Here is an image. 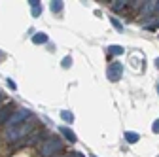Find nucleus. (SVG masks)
I'll use <instances>...</instances> for the list:
<instances>
[{"label":"nucleus","mask_w":159,"mask_h":157,"mask_svg":"<svg viewBox=\"0 0 159 157\" xmlns=\"http://www.w3.org/2000/svg\"><path fill=\"white\" fill-rule=\"evenodd\" d=\"M32 129H34V125H32L30 121H25V123H19V125H15V127L8 129V131L4 132V138H6L8 142L19 140V138H23L25 134H29V132H30Z\"/></svg>","instance_id":"f257e3e1"},{"label":"nucleus","mask_w":159,"mask_h":157,"mask_svg":"<svg viewBox=\"0 0 159 157\" xmlns=\"http://www.w3.org/2000/svg\"><path fill=\"white\" fill-rule=\"evenodd\" d=\"M61 148H63L61 138H48L40 148V153H42V157H53L57 151H61Z\"/></svg>","instance_id":"f03ea898"},{"label":"nucleus","mask_w":159,"mask_h":157,"mask_svg":"<svg viewBox=\"0 0 159 157\" xmlns=\"http://www.w3.org/2000/svg\"><path fill=\"white\" fill-rule=\"evenodd\" d=\"M29 117H30V110H27V108L15 110L13 114H10L6 125H8V129H11V127H15V125H19V123H25V119H29Z\"/></svg>","instance_id":"7ed1b4c3"},{"label":"nucleus","mask_w":159,"mask_h":157,"mask_svg":"<svg viewBox=\"0 0 159 157\" xmlns=\"http://www.w3.org/2000/svg\"><path fill=\"white\" fill-rule=\"evenodd\" d=\"M121 74H123V65L121 63H112L106 70V76H108V80L110 82H117V80H121Z\"/></svg>","instance_id":"20e7f679"},{"label":"nucleus","mask_w":159,"mask_h":157,"mask_svg":"<svg viewBox=\"0 0 159 157\" xmlns=\"http://www.w3.org/2000/svg\"><path fill=\"white\" fill-rule=\"evenodd\" d=\"M155 11V2L153 0H148V2H142V13L144 15H150Z\"/></svg>","instance_id":"39448f33"},{"label":"nucleus","mask_w":159,"mask_h":157,"mask_svg":"<svg viewBox=\"0 0 159 157\" xmlns=\"http://www.w3.org/2000/svg\"><path fill=\"white\" fill-rule=\"evenodd\" d=\"M59 131H61V134L65 136L66 140H70V142H76V140H78V138H76V134H74L68 127H59Z\"/></svg>","instance_id":"423d86ee"},{"label":"nucleus","mask_w":159,"mask_h":157,"mask_svg":"<svg viewBox=\"0 0 159 157\" xmlns=\"http://www.w3.org/2000/svg\"><path fill=\"white\" fill-rule=\"evenodd\" d=\"M48 40H49V38H48L46 32H36V34L32 36V42H34V44H48Z\"/></svg>","instance_id":"0eeeda50"},{"label":"nucleus","mask_w":159,"mask_h":157,"mask_svg":"<svg viewBox=\"0 0 159 157\" xmlns=\"http://www.w3.org/2000/svg\"><path fill=\"white\" fill-rule=\"evenodd\" d=\"M125 140H127L129 144H136L138 140H140V134H138V132H131V131H127V132H125Z\"/></svg>","instance_id":"6e6552de"},{"label":"nucleus","mask_w":159,"mask_h":157,"mask_svg":"<svg viewBox=\"0 0 159 157\" xmlns=\"http://www.w3.org/2000/svg\"><path fill=\"white\" fill-rule=\"evenodd\" d=\"M30 8H32V15L34 17H38L40 13H42V6H40V2H36V0H30Z\"/></svg>","instance_id":"1a4fd4ad"},{"label":"nucleus","mask_w":159,"mask_h":157,"mask_svg":"<svg viewBox=\"0 0 159 157\" xmlns=\"http://www.w3.org/2000/svg\"><path fill=\"white\" fill-rule=\"evenodd\" d=\"M129 2H125V0H116V2H112V10L114 11H121Z\"/></svg>","instance_id":"9d476101"},{"label":"nucleus","mask_w":159,"mask_h":157,"mask_svg":"<svg viewBox=\"0 0 159 157\" xmlns=\"http://www.w3.org/2000/svg\"><path fill=\"white\" fill-rule=\"evenodd\" d=\"M49 8H51V11H53V13H59V11L63 10V2H61V0H53Z\"/></svg>","instance_id":"9b49d317"},{"label":"nucleus","mask_w":159,"mask_h":157,"mask_svg":"<svg viewBox=\"0 0 159 157\" xmlns=\"http://www.w3.org/2000/svg\"><path fill=\"white\" fill-rule=\"evenodd\" d=\"M61 117H63V121H66V123H72L74 121V114L72 112H66V110L61 112Z\"/></svg>","instance_id":"f8f14e48"},{"label":"nucleus","mask_w":159,"mask_h":157,"mask_svg":"<svg viewBox=\"0 0 159 157\" xmlns=\"http://www.w3.org/2000/svg\"><path fill=\"white\" fill-rule=\"evenodd\" d=\"M10 117V110H0V123H6Z\"/></svg>","instance_id":"ddd939ff"},{"label":"nucleus","mask_w":159,"mask_h":157,"mask_svg":"<svg viewBox=\"0 0 159 157\" xmlns=\"http://www.w3.org/2000/svg\"><path fill=\"white\" fill-rule=\"evenodd\" d=\"M110 53H112V55H121V53H123V47H121V46H112V47H110Z\"/></svg>","instance_id":"4468645a"},{"label":"nucleus","mask_w":159,"mask_h":157,"mask_svg":"<svg viewBox=\"0 0 159 157\" xmlns=\"http://www.w3.org/2000/svg\"><path fill=\"white\" fill-rule=\"evenodd\" d=\"M61 65H63V68H70V65H72V59H70V57H65Z\"/></svg>","instance_id":"2eb2a0df"},{"label":"nucleus","mask_w":159,"mask_h":157,"mask_svg":"<svg viewBox=\"0 0 159 157\" xmlns=\"http://www.w3.org/2000/svg\"><path fill=\"white\" fill-rule=\"evenodd\" d=\"M112 25H114V27H116L117 30H121V29H123V25H121V23H119V21H117V19H116V17L112 19Z\"/></svg>","instance_id":"dca6fc26"},{"label":"nucleus","mask_w":159,"mask_h":157,"mask_svg":"<svg viewBox=\"0 0 159 157\" xmlns=\"http://www.w3.org/2000/svg\"><path fill=\"white\" fill-rule=\"evenodd\" d=\"M152 131H153L155 134L159 132V119H155V121H153V127H152Z\"/></svg>","instance_id":"f3484780"},{"label":"nucleus","mask_w":159,"mask_h":157,"mask_svg":"<svg viewBox=\"0 0 159 157\" xmlns=\"http://www.w3.org/2000/svg\"><path fill=\"white\" fill-rule=\"evenodd\" d=\"M8 87L10 89H17V85H15V82L11 80V78H8Z\"/></svg>","instance_id":"a211bd4d"},{"label":"nucleus","mask_w":159,"mask_h":157,"mask_svg":"<svg viewBox=\"0 0 159 157\" xmlns=\"http://www.w3.org/2000/svg\"><path fill=\"white\" fill-rule=\"evenodd\" d=\"M155 13H159V0L155 2Z\"/></svg>","instance_id":"6ab92c4d"},{"label":"nucleus","mask_w":159,"mask_h":157,"mask_svg":"<svg viewBox=\"0 0 159 157\" xmlns=\"http://www.w3.org/2000/svg\"><path fill=\"white\" fill-rule=\"evenodd\" d=\"M68 157H82V153H72V155H68Z\"/></svg>","instance_id":"aec40b11"},{"label":"nucleus","mask_w":159,"mask_h":157,"mask_svg":"<svg viewBox=\"0 0 159 157\" xmlns=\"http://www.w3.org/2000/svg\"><path fill=\"white\" fill-rule=\"evenodd\" d=\"M155 65H157V68H159V59H155Z\"/></svg>","instance_id":"412c9836"},{"label":"nucleus","mask_w":159,"mask_h":157,"mask_svg":"<svg viewBox=\"0 0 159 157\" xmlns=\"http://www.w3.org/2000/svg\"><path fill=\"white\" fill-rule=\"evenodd\" d=\"M157 93H159V85H157Z\"/></svg>","instance_id":"4be33fe9"},{"label":"nucleus","mask_w":159,"mask_h":157,"mask_svg":"<svg viewBox=\"0 0 159 157\" xmlns=\"http://www.w3.org/2000/svg\"><path fill=\"white\" fill-rule=\"evenodd\" d=\"M91 157H97V155H93V153H91Z\"/></svg>","instance_id":"5701e85b"},{"label":"nucleus","mask_w":159,"mask_h":157,"mask_svg":"<svg viewBox=\"0 0 159 157\" xmlns=\"http://www.w3.org/2000/svg\"><path fill=\"white\" fill-rule=\"evenodd\" d=\"M0 101H2V95H0Z\"/></svg>","instance_id":"b1692460"}]
</instances>
